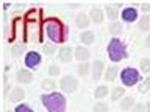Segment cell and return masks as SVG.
Segmentation results:
<instances>
[{
  "instance_id": "9a60e30c",
  "label": "cell",
  "mask_w": 150,
  "mask_h": 112,
  "mask_svg": "<svg viewBox=\"0 0 150 112\" xmlns=\"http://www.w3.org/2000/svg\"><path fill=\"white\" fill-rule=\"evenodd\" d=\"M131 106H134V100H133V97H125L124 100L120 101V109H122V111H128Z\"/></svg>"
},
{
  "instance_id": "ffe728a7",
  "label": "cell",
  "mask_w": 150,
  "mask_h": 112,
  "mask_svg": "<svg viewBox=\"0 0 150 112\" xmlns=\"http://www.w3.org/2000/svg\"><path fill=\"white\" fill-rule=\"evenodd\" d=\"M110 33H111V34H120V33H122V23L112 22L110 25Z\"/></svg>"
},
{
  "instance_id": "d590c367",
  "label": "cell",
  "mask_w": 150,
  "mask_h": 112,
  "mask_svg": "<svg viewBox=\"0 0 150 112\" xmlns=\"http://www.w3.org/2000/svg\"><path fill=\"white\" fill-rule=\"evenodd\" d=\"M6 112H9V111H6Z\"/></svg>"
},
{
  "instance_id": "e0dca14e",
  "label": "cell",
  "mask_w": 150,
  "mask_h": 112,
  "mask_svg": "<svg viewBox=\"0 0 150 112\" xmlns=\"http://www.w3.org/2000/svg\"><path fill=\"white\" fill-rule=\"evenodd\" d=\"M116 75H117V67L116 65H111V67L106 70V73H105V79L106 81H114Z\"/></svg>"
},
{
  "instance_id": "277c9868",
  "label": "cell",
  "mask_w": 150,
  "mask_h": 112,
  "mask_svg": "<svg viewBox=\"0 0 150 112\" xmlns=\"http://www.w3.org/2000/svg\"><path fill=\"white\" fill-rule=\"evenodd\" d=\"M120 79H122V83H124L125 86H134L136 83L141 81V76H139V73H138V70H136V69L128 67V69L122 70Z\"/></svg>"
},
{
  "instance_id": "8fae6325",
  "label": "cell",
  "mask_w": 150,
  "mask_h": 112,
  "mask_svg": "<svg viewBox=\"0 0 150 112\" xmlns=\"http://www.w3.org/2000/svg\"><path fill=\"white\" fill-rule=\"evenodd\" d=\"M58 58L63 61V62H70V59H72V50H70L69 47H63L58 53Z\"/></svg>"
},
{
  "instance_id": "7c38bea8",
  "label": "cell",
  "mask_w": 150,
  "mask_h": 112,
  "mask_svg": "<svg viewBox=\"0 0 150 112\" xmlns=\"http://www.w3.org/2000/svg\"><path fill=\"white\" fill-rule=\"evenodd\" d=\"M23 97H25V92H23V89L21 87H14L11 95H9V100L11 101H22Z\"/></svg>"
},
{
  "instance_id": "1f68e13d",
  "label": "cell",
  "mask_w": 150,
  "mask_h": 112,
  "mask_svg": "<svg viewBox=\"0 0 150 112\" xmlns=\"http://www.w3.org/2000/svg\"><path fill=\"white\" fill-rule=\"evenodd\" d=\"M145 87H150V76L145 79V84H144V86H141V92H144V90H145Z\"/></svg>"
},
{
  "instance_id": "d4e9b609",
  "label": "cell",
  "mask_w": 150,
  "mask_h": 112,
  "mask_svg": "<svg viewBox=\"0 0 150 112\" xmlns=\"http://www.w3.org/2000/svg\"><path fill=\"white\" fill-rule=\"evenodd\" d=\"M141 70H142L144 73H149L150 72V59L144 58L142 61H141Z\"/></svg>"
},
{
  "instance_id": "44dd1931",
  "label": "cell",
  "mask_w": 150,
  "mask_h": 112,
  "mask_svg": "<svg viewBox=\"0 0 150 112\" xmlns=\"http://www.w3.org/2000/svg\"><path fill=\"white\" fill-rule=\"evenodd\" d=\"M106 93H108L106 86H98L96 89V92H94V95H96V98H103V97H106Z\"/></svg>"
},
{
  "instance_id": "7a4b0ae2",
  "label": "cell",
  "mask_w": 150,
  "mask_h": 112,
  "mask_svg": "<svg viewBox=\"0 0 150 112\" xmlns=\"http://www.w3.org/2000/svg\"><path fill=\"white\" fill-rule=\"evenodd\" d=\"M41 100L49 112H66V98L58 92L45 93L41 97Z\"/></svg>"
},
{
  "instance_id": "484cf974",
  "label": "cell",
  "mask_w": 150,
  "mask_h": 112,
  "mask_svg": "<svg viewBox=\"0 0 150 112\" xmlns=\"http://www.w3.org/2000/svg\"><path fill=\"white\" fill-rule=\"evenodd\" d=\"M147 28H149V17H147V16H144V17L139 20V30L145 31Z\"/></svg>"
},
{
  "instance_id": "2e32d148",
  "label": "cell",
  "mask_w": 150,
  "mask_h": 112,
  "mask_svg": "<svg viewBox=\"0 0 150 112\" xmlns=\"http://www.w3.org/2000/svg\"><path fill=\"white\" fill-rule=\"evenodd\" d=\"M117 5H114V6H112V5H106V13H108V17L111 19L112 22L116 20V17H117Z\"/></svg>"
},
{
  "instance_id": "ba28073f",
  "label": "cell",
  "mask_w": 150,
  "mask_h": 112,
  "mask_svg": "<svg viewBox=\"0 0 150 112\" xmlns=\"http://www.w3.org/2000/svg\"><path fill=\"white\" fill-rule=\"evenodd\" d=\"M89 56H91V51H89L86 47H77V48H75V59L88 61Z\"/></svg>"
},
{
  "instance_id": "cb8c5ba5",
  "label": "cell",
  "mask_w": 150,
  "mask_h": 112,
  "mask_svg": "<svg viewBox=\"0 0 150 112\" xmlns=\"http://www.w3.org/2000/svg\"><path fill=\"white\" fill-rule=\"evenodd\" d=\"M55 81L53 79H45V81H42V89H45V90H53L55 89Z\"/></svg>"
},
{
  "instance_id": "f546056e",
  "label": "cell",
  "mask_w": 150,
  "mask_h": 112,
  "mask_svg": "<svg viewBox=\"0 0 150 112\" xmlns=\"http://www.w3.org/2000/svg\"><path fill=\"white\" fill-rule=\"evenodd\" d=\"M133 112H145V107L141 104V103H138V104L134 106V109H133Z\"/></svg>"
},
{
  "instance_id": "6da1fadb",
  "label": "cell",
  "mask_w": 150,
  "mask_h": 112,
  "mask_svg": "<svg viewBox=\"0 0 150 112\" xmlns=\"http://www.w3.org/2000/svg\"><path fill=\"white\" fill-rule=\"evenodd\" d=\"M44 28H45L49 39H52L55 44H59V42L66 41V28H64V23L59 19H56V17L47 19L44 23Z\"/></svg>"
},
{
  "instance_id": "e575fe53",
  "label": "cell",
  "mask_w": 150,
  "mask_h": 112,
  "mask_svg": "<svg viewBox=\"0 0 150 112\" xmlns=\"http://www.w3.org/2000/svg\"><path fill=\"white\" fill-rule=\"evenodd\" d=\"M147 112H150V101L147 103Z\"/></svg>"
},
{
  "instance_id": "4dcf8cb0",
  "label": "cell",
  "mask_w": 150,
  "mask_h": 112,
  "mask_svg": "<svg viewBox=\"0 0 150 112\" xmlns=\"http://www.w3.org/2000/svg\"><path fill=\"white\" fill-rule=\"evenodd\" d=\"M22 50H23L22 47H13V55L14 56H19V55L22 53Z\"/></svg>"
},
{
  "instance_id": "9c48e42d",
  "label": "cell",
  "mask_w": 150,
  "mask_h": 112,
  "mask_svg": "<svg viewBox=\"0 0 150 112\" xmlns=\"http://www.w3.org/2000/svg\"><path fill=\"white\" fill-rule=\"evenodd\" d=\"M102 73H103V62L102 61H96L92 64V78L97 81V79H100Z\"/></svg>"
},
{
  "instance_id": "603a6c76",
  "label": "cell",
  "mask_w": 150,
  "mask_h": 112,
  "mask_svg": "<svg viewBox=\"0 0 150 112\" xmlns=\"http://www.w3.org/2000/svg\"><path fill=\"white\" fill-rule=\"evenodd\" d=\"M92 112H108V106H106L103 101H98V103H96V104H94Z\"/></svg>"
},
{
  "instance_id": "3957f363",
  "label": "cell",
  "mask_w": 150,
  "mask_h": 112,
  "mask_svg": "<svg viewBox=\"0 0 150 112\" xmlns=\"http://www.w3.org/2000/svg\"><path fill=\"white\" fill-rule=\"evenodd\" d=\"M108 58H110L112 62H117V61L127 58V50L119 39H111L110 41V44H108Z\"/></svg>"
},
{
  "instance_id": "30bf717a",
  "label": "cell",
  "mask_w": 150,
  "mask_h": 112,
  "mask_svg": "<svg viewBox=\"0 0 150 112\" xmlns=\"http://www.w3.org/2000/svg\"><path fill=\"white\" fill-rule=\"evenodd\" d=\"M17 79H19V83H31V79H33V75L31 72H28V70L25 69H22V70H19V73H17Z\"/></svg>"
},
{
  "instance_id": "7402d4cb",
  "label": "cell",
  "mask_w": 150,
  "mask_h": 112,
  "mask_svg": "<svg viewBox=\"0 0 150 112\" xmlns=\"http://www.w3.org/2000/svg\"><path fill=\"white\" fill-rule=\"evenodd\" d=\"M77 70H78L80 76H86L88 72H89V64H88V62H81V64H78Z\"/></svg>"
},
{
  "instance_id": "83f0119b",
  "label": "cell",
  "mask_w": 150,
  "mask_h": 112,
  "mask_svg": "<svg viewBox=\"0 0 150 112\" xmlns=\"http://www.w3.org/2000/svg\"><path fill=\"white\" fill-rule=\"evenodd\" d=\"M44 51H45L47 55H53L55 51H56V47L53 44H45L44 45Z\"/></svg>"
},
{
  "instance_id": "836d02e7",
  "label": "cell",
  "mask_w": 150,
  "mask_h": 112,
  "mask_svg": "<svg viewBox=\"0 0 150 112\" xmlns=\"http://www.w3.org/2000/svg\"><path fill=\"white\" fill-rule=\"evenodd\" d=\"M145 45L150 47V36H147V39H145Z\"/></svg>"
},
{
  "instance_id": "8992f818",
  "label": "cell",
  "mask_w": 150,
  "mask_h": 112,
  "mask_svg": "<svg viewBox=\"0 0 150 112\" xmlns=\"http://www.w3.org/2000/svg\"><path fill=\"white\" fill-rule=\"evenodd\" d=\"M41 64V55L38 51H28L25 56V65L30 69H38V65Z\"/></svg>"
},
{
  "instance_id": "ac0fdd59",
  "label": "cell",
  "mask_w": 150,
  "mask_h": 112,
  "mask_svg": "<svg viewBox=\"0 0 150 112\" xmlns=\"http://www.w3.org/2000/svg\"><path fill=\"white\" fill-rule=\"evenodd\" d=\"M81 42H83V44H86V45L92 44V42H94V33L92 31H84L81 34Z\"/></svg>"
},
{
  "instance_id": "4316f807",
  "label": "cell",
  "mask_w": 150,
  "mask_h": 112,
  "mask_svg": "<svg viewBox=\"0 0 150 112\" xmlns=\"http://www.w3.org/2000/svg\"><path fill=\"white\" fill-rule=\"evenodd\" d=\"M14 112H35V111H33L30 106H27V104H19Z\"/></svg>"
},
{
  "instance_id": "f1b7e54d",
  "label": "cell",
  "mask_w": 150,
  "mask_h": 112,
  "mask_svg": "<svg viewBox=\"0 0 150 112\" xmlns=\"http://www.w3.org/2000/svg\"><path fill=\"white\" fill-rule=\"evenodd\" d=\"M49 73H50V76H56V75L59 73V67H58V65H50V67H49Z\"/></svg>"
},
{
  "instance_id": "5b68a950",
  "label": "cell",
  "mask_w": 150,
  "mask_h": 112,
  "mask_svg": "<svg viewBox=\"0 0 150 112\" xmlns=\"http://www.w3.org/2000/svg\"><path fill=\"white\" fill-rule=\"evenodd\" d=\"M59 86H61V89H63L64 92L72 93V92H75V89H77L78 81H77L74 76H64V78H61Z\"/></svg>"
},
{
  "instance_id": "d6a6232c",
  "label": "cell",
  "mask_w": 150,
  "mask_h": 112,
  "mask_svg": "<svg viewBox=\"0 0 150 112\" xmlns=\"http://www.w3.org/2000/svg\"><path fill=\"white\" fill-rule=\"evenodd\" d=\"M141 8H142L144 11H149V9H150V5H142V6H141Z\"/></svg>"
},
{
  "instance_id": "52a82bcc",
  "label": "cell",
  "mask_w": 150,
  "mask_h": 112,
  "mask_svg": "<svg viewBox=\"0 0 150 112\" xmlns=\"http://www.w3.org/2000/svg\"><path fill=\"white\" fill-rule=\"evenodd\" d=\"M122 19H124L125 22H134L136 19H138V11H136L134 8H125L124 11H122Z\"/></svg>"
},
{
  "instance_id": "4fadbf2b",
  "label": "cell",
  "mask_w": 150,
  "mask_h": 112,
  "mask_svg": "<svg viewBox=\"0 0 150 112\" xmlns=\"http://www.w3.org/2000/svg\"><path fill=\"white\" fill-rule=\"evenodd\" d=\"M91 19L96 23H102L103 22V11L100 8H92L91 9Z\"/></svg>"
},
{
  "instance_id": "5bb4252c",
  "label": "cell",
  "mask_w": 150,
  "mask_h": 112,
  "mask_svg": "<svg viewBox=\"0 0 150 112\" xmlns=\"http://www.w3.org/2000/svg\"><path fill=\"white\" fill-rule=\"evenodd\" d=\"M75 23H77L78 28H86L89 27V19L86 14H78L77 19H75Z\"/></svg>"
},
{
  "instance_id": "d6986e66",
  "label": "cell",
  "mask_w": 150,
  "mask_h": 112,
  "mask_svg": "<svg viewBox=\"0 0 150 112\" xmlns=\"http://www.w3.org/2000/svg\"><path fill=\"white\" fill-rule=\"evenodd\" d=\"M124 93H125V89L116 87L114 90H112V93H111V100H112V101H117L120 97H124Z\"/></svg>"
}]
</instances>
